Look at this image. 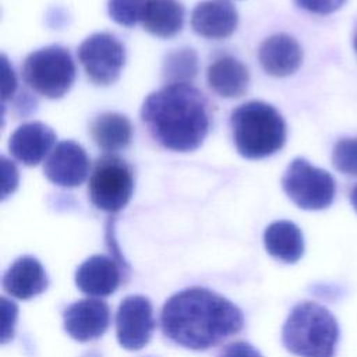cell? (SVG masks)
Listing matches in <instances>:
<instances>
[{"mask_svg":"<svg viewBox=\"0 0 357 357\" xmlns=\"http://www.w3.org/2000/svg\"><path fill=\"white\" fill-rule=\"evenodd\" d=\"M160 322L163 333L178 346L206 350L237 333L244 317L223 296L204 287H190L165 303Z\"/></svg>","mask_w":357,"mask_h":357,"instance_id":"6da1fadb","label":"cell"},{"mask_svg":"<svg viewBox=\"0 0 357 357\" xmlns=\"http://www.w3.org/2000/svg\"><path fill=\"white\" fill-rule=\"evenodd\" d=\"M141 119L152 138L166 149L195 151L209 130L208 100L191 84L165 85L145 98Z\"/></svg>","mask_w":357,"mask_h":357,"instance_id":"7a4b0ae2","label":"cell"},{"mask_svg":"<svg viewBox=\"0 0 357 357\" xmlns=\"http://www.w3.org/2000/svg\"><path fill=\"white\" fill-rule=\"evenodd\" d=\"M233 142L245 159H262L282 149L286 123L280 113L261 100L240 105L230 116Z\"/></svg>","mask_w":357,"mask_h":357,"instance_id":"3957f363","label":"cell"},{"mask_svg":"<svg viewBox=\"0 0 357 357\" xmlns=\"http://www.w3.org/2000/svg\"><path fill=\"white\" fill-rule=\"evenodd\" d=\"M337 339L335 317L312 301L297 304L282 329L284 347L298 357H333Z\"/></svg>","mask_w":357,"mask_h":357,"instance_id":"277c9868","label":"cell"},{"mask_svg":"<svg viewBox=\"0 0 357 357\" xmlns=\"http://www.w3.org/2000/svg\"><path fill=\"white\" fill-rule=\"evenodd\" d=\"M21 73L32 91L49 99H59L73 86L77 68L66 47L52 45L28 54Z\"/></svg>","mask_w":357,"mask_h":357,"instance_id":"5b68a950","label":"cell"},{"mask_svg":"<svg viewBox=\"0 0 357 357\" xmlns=\"http://www.w3.org/2000/svg\"><path fill=\"white\" fill-rule=\"evenodd\" d=\"M132 192V169L126 160L107 153L95 162L88 181V195L98 209L119 212L130 202Z\"/></svg>","mask_w":357,"mask_h":357,"instance_id":"8992f818","label":"cell"},{"mask_svg":"<svg viewBox=\"0 0 357 357\" xmlns=\"http://www.w3.org/2000/svg\"><path fill=\"white\" fill-rule=\"evenodd\" d=\"M282 187L286 195L301 209L319 211L328 208L336 191L333 177L308 160L297 158L286 169Z\"/></svg>","mask_w":357,"mask_h":357,"instance_id":"52a82bcc","label":"cell"},{"mask_svg":"<svg viewBox=\"0 0 357 357\" xmlns=\"http://www.w3.org/2000/svg\"><path fill=\"white\" fill-rule=\"evenodd\" d=\"M77 56L89 81L102 86L114 84L126 63L123 43L107 32L88 36L79 45Z\"/></svg>","mask_w":357,"mask_h":357,"instance_id":"ba28073f","label":"cell"},{"mask_svg":"<svg viewBox=\"0 0 357 357\" xmlns=\"http://www.w3.org/2000/svg\"><path fill=\"white\" fill-rule=\"evenodd\" d=\"M155 329L151 301L144 296H127L116 314V336L121 347L141 350L151 340Z\"/></svg>","mask_w":357,"mask_h":357,"instance_id":"9c48e42d","label":"cell"},{"mask_svg":"<svg viewBox=\"0 0 357 357\" xmlns=\"http://www.w3.org/2000/svg\"><path fill=\"white\" fill-rule=\"evenodd\" d=\"M43 173L53 184L78 187L89 174V158L79 144L66 139L54 145L45 160Z\"/></svg>","mask_w":357,"mask_h":357,"instance_id":"30bf717a","label":"cell"},{"mask_svg":"<svg viewBox=\"0 0 357 357\" xmlns=\"http://www.w3.org/2000/svg\"><path fill=\"white\" fill-rule=\"evenodd\" d=\"M110 321V311L105 301L84 298L70 304L63 312L64 331L78 342L100 337Z\"/></svg>","mask_w":357,"mask_h":357,"instance_id":"8fae6325","label":"cell"},{"mask_svg":"<svg viewBox=\"0 0 357 357\" xmlns=\"http://www.w3.org/2000/svg\"><path fill=\"white\" fill-rule=\"evenodd\" d=\"M54 131L40 123L31 121L20 126L8 139L10 153L26 166H36L54 148Z\"/></svg>","mask_w":357,"mask_h":357,"instance_id":"7c38bea8","label":"cell"},{"mask_svg":"<svg viewBox=\"0 0 357 357\" xmlns=\"http://www.w3.org/2000/svg\"><path fill=\"white\" fill-rule=\"evenodd\" d=\"M238 24V14L230 0H204L191 13V28L208 39L230 36Z\"/></svg>","mask_w":357,"mask_h":357,"instance_id":"4fadbf2b","label":"cell"},{"mask_svg":"<svg viewBox=\"0 0 357 357\" xmlns=\"http://www.w3.org/2000/svg\"><path fill=\"white\" fill-rule=\"evenodd\" d=\"M258 59L266 74L272 77H287L301 66L303 50L293 36L275 33L261 43Z\"/></svg>","mask_w":357,"mask_h":357,"instance_id":"5bb4252c","label":"cell"},{"mask_svg":"<svg viewBox=\"0 0 357 357\" xmlns=\"http://www.w3.org/2000/svg\"><path fill=\"white\" fill-rule=\"evenodd\" d=\"M47 284L49 279L45 268L31 255L15 259L3 276L4 290L20 300H28L43 293Z\"/></svg>","mask_w":357,"mask_h":357,"instance_id":"9a60e30c","label":"cell"},{"mask_svg":"<svg viewBox=\"0 0 357 357\" xmlns=\"http://www.w3.org/2000/svg\"><path fill=\"white\" fill-rule=\"evenodd\" d=\"M74 279L82 293L106 297L119 287L120 271L113 259L105 255H92L77 268Z\"/></svg>","mask_w":357,"mask_h":357,"instance_id":"2e32d148","label":"cell"},{"mask_svg":"<svg viewBox=\"0 0 357 357\" xmlns=\"http://www.w3.org/2000/svg\"><path fill=\"white\" fill-rule=\"evenodd\" d=\"M209 88L222 98H238L250 84L247 67L233 56H223L209 64L206 70Z\"/></svg>","mask_w":357,"mask_h":357,"instance_id":"e0dca14e","label":"cell"},{"mask_svg":"<svg viewBox=\"0 0 357 357\" xmlns=\"http://www.w3.org/2000/svg\"><path fill=\"white\" fill-rule=\"evenodd\" d=\"M141 24L158 38H172L184 25V7L178 0H146Z\"/></svg>","mask_w":357,"mask_h":357,"instance_id":"ac0fdd59","label":"cell"},{"mask_svg":"<svg viewBox=\"0 0 357 357\" xmlns=\"http://www.w3.org/2000/svg\"><path fill=\"white\" fill-rule=\"evenodd\" d=\"M266 251L276 259L294 264L304 254V238L297 225L290 220H276L264 231Z\"/></svg>","mask_w":357,"mask_h":357,"instance_id":"d6986e66","label":"cell"},{"mask_svg":"<svg viewBox=\"0 0 357 357\" xmlns=\"http://www.w3.org/2000/svg\"><path fill=\"white\" fill-rule=\"evenodd\" d=\"M89 131L93 142L109 153L127 148L132 139L131 121L124 114L114 112L96 116L91 123Z\"/></svg>","mask_w":357,"mask_h":357,"instance_id":"ffe728a7","label":"cell"},{"mask_svg":"<svg viewBox=\"0 0 357 357\" xmlns=\"http://www.w3.org/2000/svg\"><path fill=\"white\" fill-rule=\"evenodd\" d=\"M198 56L190 47L176 49L167 53L162 64V77L166 85L190 84L198 74Z\"/></svg>","mask_w":357,"mask_h":357,"instance_id":"44dd1931","label":"cell"},{"mask_svg":"<svg viewBox=\"0 0 357 357\" xmlns=\"http://www.w3.org/2000/svg\"><path fill=\"white\" fill-rule=\"evenodd\" d=\"M145 3L146 0H109V15L119 25L134 26L141 22Z\"/></svg>","mask_w":357,"mask_h":357,"instance_id":"7402d4cb","label":"cell"},{"mask_svg":"<svg viewBox=\"0 0 357 357\" xmlns=\"http://www.w3.org/2000/svg\"><path fill=\"white\" fill-rule=\"evenodd\" d=\"M336 170L347 176H357V137L340 139L332 152Z\"/></svg>","mask_w":357,"mask_h":357,"instance_id":"603a6c76","label":"cell"},{"mask_svg":"<svg viewBox=\"0 0 357 357\" xmlns=\"http://www.w3.org/2000/svg\"><path fill=\"white\" fill-rule=\"evenodd\" d=\"M298 7L314 14H331L339 10L346 0H294Z\"/></svg>","mask_w":357,"mask_h":357,"instance_id":"cb8c5ba5","label":"cell"},{"mask_svg":"<svg viewBox=\"0 0 357 357\" xmlns=\"http://www.w3.org/2000/svg\"><path fill=\"white\" fill-rule=\"evenodd\" d=\"M17 89V78L7 57L1 56V100L10 99Z\"/></svg>","mask_w":357,"mask_h":357,"instance_id":"d4e9b609","label":"cell"},{"mask_svg":"<svg viewBox=\"0 0 357 357\" xmlns=\"http://www.w3.org/2000/svg\"><path fill=\"white\" fill-rule=\"evenodd\" d=\"M1 162V173H3V191H1V198L4 199L8 194L14 192V190L18 185V172L15 166L6 158H0Z\"/></svg>","mask_w":357,"mask_h":357,"instance_id":"484cf974","label":"cell"},{"mask_svg":"<svg viewBox=\"0 0 357 357\" xmlns=\"http://www.w3.org/2000/svg\"><path fill=\"white\" fill-rule=\"evenodd\" d=\"M1 311H3V328H1V343H6L13 337L14 322L17 317V307L7 298L1 297Z\"/></svg>","mask_w":357,"mask_h":357,"instance_id":"4316f807","label":"cell"},{"mask_svg":"<svg viewBox=\"0 0 357 357\" xmlns=\"http://www.w3.org/2000/svg\"><path fill=\"white\" fill-rule=\"evenodd\" d=\"M218 357H262V354L252 344L238 340L226 346Z\"/></svg>","mask_w":357,"mask_h":357,"instance_id":"83f0119b","label":"cell"},{"mask_svg":"<svg viewBox=\"0 0 357 357\" xmlns=\"http://www.w3.org/2000/svg\"><path fill=\"white\" fill-rule=\"evenodd\" d=\"M350 202H351V205H353L354 211L357 212V185L351 190V194H350Z\"/></svg>","mask_w":357,"mask_h":357,"instance_id":"f1b7e54d","label":"cell"},{"mask_svg":"<svg viewBox=\"0 0 357 357\" xmlns=\"http://www.w3.org/2000/svg\"><path fill=\"white\" fill-rule=\"evenodd\" d=\"M354 47H356V52H357V36H356V40H354Z\"/></svg>","mask_w":357,"mask_h":357,"instance_id":"f546056e","label":"cell"}]
</instances>
